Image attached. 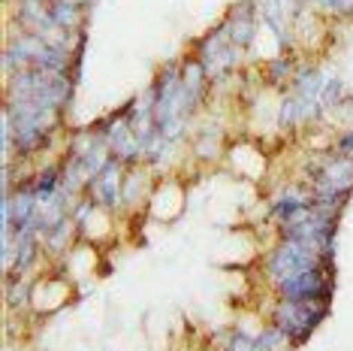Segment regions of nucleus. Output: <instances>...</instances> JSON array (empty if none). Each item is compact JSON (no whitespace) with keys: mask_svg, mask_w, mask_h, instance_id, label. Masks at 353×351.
Returning a JSON list of instances; mask_svg holds the SVG:
<instances>
[{"mask_svg":"<svg viewBox=\"0 0 353 351\" xmlns=\"http://www.w3.org/2000/svg\"><path fill=\"white\" fill-rule=\"evenodd\" d=\"M3 297L10 312H28L34 306V278L30 276H3Z\"/></svg>","mask_w":353,"mask_h":351,"instance_id":"obj_12","label":"nucleus"},{"mask_svg":"<svg viewBox=\"0 0 353 351\" xmlns=\"http://www.w3.org/2000/svg\"><path fill=\"white\" fill-rule=\"evenodd\" d=\"M305 212H311V188H305V185H287L269 200V218L275 225L296 221Z\"/></svg>","mask_w":353,"mask_h":351,"instance_id":"obj_7","label":"nucleus"},{"mask_svg":"<svg viewBox=\"0 0 353 351\" xmlns=\"http://www.w3.org/2000/svg\"><path fill=\"white\" fill-rule=\"evenodd\" d=\"M323 85H326V76L320 73L317 67H311V64H299V70H296V76L290 79L287 91L296 94V97H305V100H320Z\"/></svg>","mask_w":353,"mask_h":351,"instance_id":"obj_14","label":"nucleus"},{"mask_svg":"<svg viewBox=\"0 0 353 351\" xmlns=\"http://www.w3.org/2000/svg\"><path fill=\"white\" fill-rule=\"evenodd\" d=\"M332 151H335V155H344V158H353V131H341V133H335V140H332Z\"/></svg>","mask_w":353,"mask_h":351,"instance_id":"obj_20","label":"nucleus"},{"mask_svg":"<svg viewBox=\"0 0 353 351\" xmlns=\"http://www.w3.org/2000/svg\"><path fill=\"white\" fill-rule=\"evenodd\" d=\"M148 176H151V167H145V164L127 167V176H124V209L127 212L142 209V203L151 200L148 191H142V185L148 182Z\"/></svg>","mask_w":353,"mask_h":351,"instance_id":"obj_13","label":"nucleus"},{"mask_svg":"<svg viewBox=\"0 0 353 351\" xmlns=\"http://www.w3.org/2000/svg\"><path fill=\"white\" fill-rule=\"evenodd\" d=\"M223 151V131L218 124H196L194 137H190V155L203 164L218 161Z\"/></svg>","mask_w":353,"mask_h":351,"instance_id":"obj_9","label":"nucleus"},{"mask_svg":"<svg viewBox=\"0 0 353 351\" xmlns=\"http://www.w3.org/2000/svg\"><path fill=\"white\" fill-rule=\"evenodd\" d=\"M221 21L227 25L232 46H239V49H245V52L256 43V37H260V30H263V21H260V12H256L254 0H239V3H232Z\"/></svg>","mask_w":353,"mask_h":351,"instance_id":"obj_6","label":"nucleus"},{"mask_svg":"<svg viewBox=\"0 0 353 351\" xmlns=\"http://www.w3.org/2000/svg\"><path fill=\"white\" fill-rule=\"evenodd\" d=\"M79 236V230L73 225V218H67L63 225H58L54 230H49V234L43 236V249L49 252V254H63L70 249V243Z\"/></svg>","mask_w":353,"mask_h":351,"instance_id":"obj_16","label":"nucleus"},{"mask_svg":"<svg viewBox=\"0 0 353 351\" xmlns=\"http://www.w3.org/2000/svg\"><path fill=\"white\" fill-rule=\"evenodd\" d=\"M341 100H344V82L339 76H326V85H323V91H320V106H323V113H335V109L341 106Z\"/></svg>","mask_w":353,"mask_h":351,"instance_id":"obj_18","label":"nucleus"},{"mask_svg":"<svg viewBox=\"0 0 353 351\" xmlns=\"http://www.w3.org/2000/svg\"><path fill=\"white\" fill-rule=\"evenodd\" d=\"M254 339L260 342V345L266 348V351H290V348H293V342L287 339V333H284V330H278V327L272 324V321H269V324H263V330H260V333H254Z\"/></svg>","mask_w":353,"mask_h":351,"instance_id":"obj_17","label":"nucleus"},{"mask_svg":"<svg viewBox=\"0 0 353 351\" xmlns=\"http://www.w3.org/2000/svg\"><path fill=\"white\" fill-rule=\"evenodd\" d=\"M190 55H196L199 64L205 67L208 79H212V88L232 79L245 64V49L232 46L223 21H218L212 30H205L203 37H196L194 46H190Z\"/></svg>","mask_w":353,"mask_h":351,"instance_id":"obj_2","label":"nucleus"},{"mask_svg":"<svg viewBox=\"0 0 353 351\" xmlns=\"http://www.w3.org/2000/svg\"><path fill=\"white\" fill-rule=\"evenodd\" d=\"M49 12H52L54 25H58L61 30H67V34L88 30V15H91L88 6L70 3V0H54V3H49Z\"/></svg>","mask_w":353,"mask_h":351,"instance_id":"obj_11","label":"nucleus"},{"mask_svg":"<svg viewBox=\"0 0 353 351\" xmlns=\"http://www.w3.org/2000/svg\"><path fill=\"white\" fill-rule=\"evenodd\" d=\"M43 3H54V0H43Z\"/></svg>","mask_w":353,"mask_h":351,"instance_id":"obj_21","label":"nucleus"},{"mask_svg":"<svg viewBox=\"0 0 353 351\" xmlns=\"http://www.w3.org/2000/svg\"><path fill=\"white\" fill-rule=\"evenodd\" d=\"M30 188H34L37 200H49V197H54L61 191V164H49L39 173H34Z\"/></svg>","mask_w":353,"mask_h":351,"instance_id":"obj_15","label":"nucleus"},{"mask_svg":"<svg viewBox=\"0 0 353 351\" xmlns=\"http://www.w3.org/2000/svg\"><path fill=\"white\" fill-rule=\"evenodd\" d=\"M124 176H127V167L118 161V158H112V161L88 182L85 197H91L100 209H106L112 215L124 212Z\"/></svg>","mask_w":353,"mask_h":351,"instance_id":"obj_5","label":"nucleus"},{"mask_svg":"<svg viewBox=\"0 0 353 351\" xmlns=\"http://www.w3.org/2000/svg\"><path fill=\"white\" fill-rule=\"evenodd\" d=\"M76 79L73 76H61V73H46L37 67L15 70L6 76L3 82V97L10 100H39V103H52L58 109H67L73 103L76 94Z\"/></svg>","mask_w":353,"mask_h":351,"instance_id":"obj_1","label":"nucleus"},{"mask_svg":"<svg viewBox=\"0 0 353 351\" xmlns=\"http://www.w3.org/2000/svg\"><path fill=\"white\" fill-rule=\"evenodd\" d=\"M221 351H266L256 342L251 333H245V330H230L227 336H223V342H221Z\"/></svg>","mask_w":353,"mask_h":351,"instance_id":"obj_19","label":"nucleus"},{"mask_svg":"<svg viewBox=\"0 0 353 351\" xmlns=\"http://www.w3.org/2000/svg\"><path fill=\"white\" fill-rule=\"evenodd\" d=\"M332 306H320V303H299V300H275L272 303L269 321L278 330L287 333V339L293 342V348L305 345L317 333V327L326 321Z\"/></svg>","mask_w":353,"mask_h":351,"instance_id":"obj_4","label":"nucleus"},{"mask_svg":"<svg viewBox=\"0 0 353 351\" xmlns=\"http://www.w3.org/2000/svg\"><path fill=\"white\" fill-rule=\"evenodd\" d=\"M43 258V239L37 234H15V254L6 276H30Z\"/></svg>","mask_w":353,"mask_h":351,"instance_id":"obj_8","label":"nucleus"},{"mask_svg":"<svg viewBox=\"0 0 353 351\" xmlns=\"http://www.w3.org/2000/svg\"><path fill=\"white\" fill-rule=\"evenodd\" d=\"M296 70H299V64H296V55H272L260 64V79L266 82L269 88H287L290 85V79L296 76Z\"/></svg>","mask_w":353,"mask_h":351,"instance_id":"obj_10","label":"nucleus"},{"mask_svg":"<svg viewBox=\"0 0 353 351\" xmlns=\"http://www.w3.org/2000/svg\"><path fill=\"white\" fill-rule=\"evenodd\" d=\"M323 263L320 252L314 245H305V243H293V239H278L272 249L263 254V278L269 282V288L287 282V278L305 273V269H314Z\"/></svg>","mask_w":353,"mask_h":351,"instance_id":"obj_3","label":"nucleus"}]
</instances>
